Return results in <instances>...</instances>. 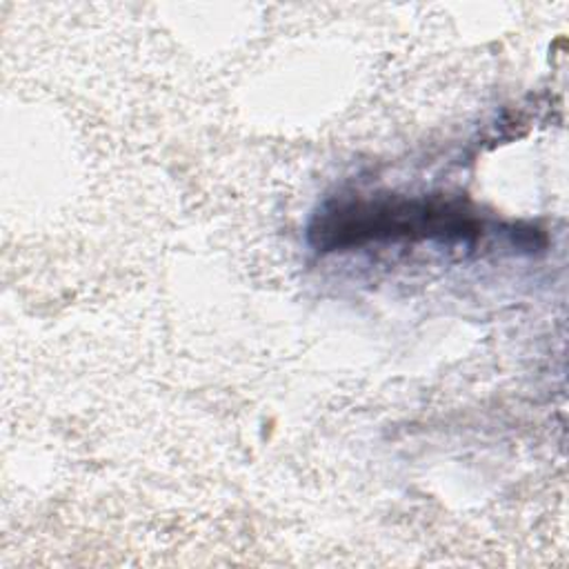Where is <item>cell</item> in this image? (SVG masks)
<instances>
[{
    "label": "cell",
    "instance_id": "cell-1",
    "mask_svg": "<svg viewBox=\"0 0 569 569\" xmlns=\"http://www.w3.org/2000/svg\"><path fill=\"white\" fill-rule=\"evenodd\" d=\"M480 216L445 196H340L311 218L307 236L316 251H347L373 242L473 244L482 238Z\"/></svg>",
    "mask_w": 569,
    "mask_h": 569
}]
</instances>
